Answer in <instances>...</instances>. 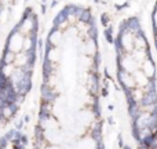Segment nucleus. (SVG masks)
<instances>
[{"mask_svg":"<svg viewBox=\"0 0 157 149\" xmlns=\"http://www.w3.org/2000/svg\"><path fill=\"white\" fill-rule=\"evenodd\" d=\"M119 147H120V148H123V147H124V142H123L121 135H119Z\"/></svg>","mask_w":157,"mask_h":149,"instance_id":"obj_1","label":"nucleus"},{"mask_svg":"<svg viewBox=\"0 0 157 149\" xmlns=\"http://www.w3.org/2000/svg\"><path fill=\"white\" fill-rule=\"evenodd\" d=\"M102 97H108V90L102 88Z\"/></svg>","mask_w":157,"mask_h":149,"instance_id":"obj_2","label":"nucleus"},{"mask_svg":"<svg viewBox=\"0 0 157 149\" xmlns=\"http://www.w3.org/2000/svg\"><path fill=\"white\" fill-rule=\"evenodd\" d=\"M123 149H131V147H130V145H124V147H123Z\"/></svg>","mask_w":157,"mask_h":149,"instance_id":"obj_3","label":"nucleus"}]
</instances>
